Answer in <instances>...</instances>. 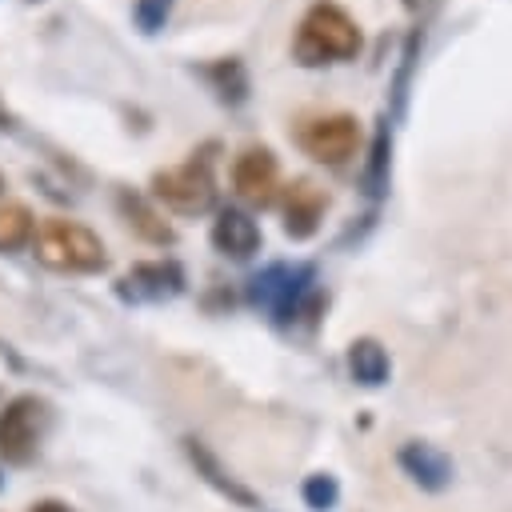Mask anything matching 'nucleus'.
<instances>
[{"label": "nucleus", "instance_id": "14", "mask_svg": "<svg viewBox=\"0 0 512 512\" xmlns=\"http://www.w3.org/2000/svg\"><path fill=\"white\" fill-rule=\"evenodd\" d=\"M348 372L360 388H380L388 384L392 376V360H388V348L376 340V336H356L348 344Z\"/></svg>", "mask_w": 512, "mask_h": 512}, {"label": "nucleus", "instance_id": "7", "mask_svg": "<svg viewBox=\"0 0 512 512\" xmlns=\"http://www.w3.org/2000/svg\"><path fill=\"white\" fill-rule=\"evenodd\" d=\"M232 188H236L240 200H248V204H256V208L272 204L276 192H280V164H276V152L264 148V144L244 148V152L236 156V164H232Z\"/></svg>", "mask_w": 512, "mask_h": 512}, {"label": "nucleus", "instance_id": "16", "mask_svg": "<svg viewBox=\"0 0 512 512\" xmlns=\"http://www.w3.org/2000/svg\"><path fill=\"white\" fill-rule=\"evenodd\" d=\"M204 76H208V84L216 88V96H220L224 104H244V96H248V72H244V64H240L236 56L212 60V64L204 68Z\"/></svg>", "mask_w": 512, "mask_h": 512}, {"label": "nucleus", "instance_id": "1", "mask_svg": "<svg viewBox=\"0 0 512 512\" xmlns=\"http://www.w3.org/2000/svg\"><path fill=\"white\" fill-rule=\"evenodd\" d=\"M360 44H364V32H360L356 16L348 8H340L336 0H316V4H308V12L296 24L292 56L304 68H324V64L356 60Z\"/></svg>", "mask_w": 512, "mask_h": 512}, {"label": "nucleus", "instance_id": "2", "mask_svg": "<svg viewBox=\"0 0 512 512\" xmlns=\"http://www.w3.org/2000/svg\"><path fill=\"white\" fill-rule=\"evenodd\" d=\"M248 300L264 308L280 328H292L300 316L320 312V292H316V268L312 264H268L252 284Z\"/></svg>", "mask_w": 512, "mask_h": 512}, {"label": "nucleus", "instance_id": "22", "mask_svg": "<svg viewBox=\"0 0 512 512\" xmlns=\"http://www.w3.org/2000/svg\"><path fill=\"white\" fill-rule=\"evenodd\" d=\"M28 512H72L68 504H60V500H36Z\"/></svg>", "mask_w": 512, "mask_h": 512}, {"label": "nucleus", "instance_id": "13", "mask_svg": "<svg viewBox=\"0 0 512 512\" xmlns=\"http://www.w3.org/2000/svg\"><path fill=\"white\" fill-rule=\"evenodd\" d=\"M184 452H188V460L196 464V472H200V476H204L220 496H228V500H232V504H240V508H260L256 492H252V488H244L236 476H228V472L220 468V460H216L200 440H192V436H188V440H184Z\"/></svg>", "mask_w": 512, "mask_h": 512}, {"label": "nucleus", "instance_id": "15", "mask_svg": "<svg viewBox=\"0 0 512 512\" xmlns=\"http://www.w3.org/2000/svg\"><path fill=\"white\" fill-rule=\"evenodd\" d=\"M120 212H124V220H128V228L136 232V236H144L148 244H172L176 240V232H172V224L168 220H160V212L144 200V196H136V192H120Z\"/></svg>", "mask_w": 512, "mask_h": 512}, {"label": "nucleus", "instance_id": "11", "mask_svg": "<svg viewBox=\"0 0 512 512\" xmlns=\"http://www.w3.org/2000/svg\"><path fill=\"white\" fill-rule=\"evenodd\" d=\"M212 244H216V252H224L232 260H248L260 252V224L240 208H224L212 220Z\"/></svg>", "mask_w": 512, "mask_h": 512}, {"label": "nucleus", "instance_id": "18", "mask_svg": "<svg viewBox=\"0 0 512 512\" xmlns=\"http://www.w3.org/2000/svg\"><path fill=\"white\" fill-rule=\"evenodd\" d=\"M416 52H420V28L408 36L404 44V56H400V68H396V80H392V112H384L388 120H396L404 112V100H408V80H412V68H416Z\"/></svg>", "mask_w": 512, "mask_h": 512}, {"label": "nucleus", "instance_id": "20", "mask_svg": "<svg viewBox=\"0 0 512 512\" xmlns=\"http://www.w3.org/2000/svg\"><path fill=\"white\" fill-rule=\"evenodd\" d=\"M168 12H172V0H136V8H132L140 32H160Z\"/></svg>", "mask_w": 512, "mask_h": 512}, {"label": "nucleus", "instance_id": "21", "mask_svg": "<svg viewBox=\"0 0 512 512\" xmlns=\"http://www.w3.org/2000/svg\"><path fill=\"white\" fill-rule=\"evenodd\" d=\"M400 4H404V12H408L412 20H420V24L440 8V0H400Z\"/></svg>", "mask_w": 512, "mask_h": 512}, {"label": "nucleus", "instance_id": "12", "mask_svg": "<svg viewBox=\"0 0 512 512\" xmlns=\"http://www.w3.org/2000/svg\"><path fill=\"white\" fill-rule=\"evenodd\" d=\"M388 176H392V120L380 116L376 120V132L368 140V156H364V168H360V188L364 196L380 200L388 192Z\"/></svg>", "mask_w": 512, "mask_h": 512}, {"label": "nucleus", "instance_id": "4", "mask_svg": "<svg viewBox=\"0 0 512 512\" xmlns=\"http://www.w3.org/2000/svg\"><path fill=\"white\" fill-rule=\"evenodd\" d=\"M212 152L216 144H204L200 152H192L184 164L160 168L152 176V192L156 200H164L172 212L180 216H200L216 204V176H212Z\"/></svg>", "mask_w": 512, "mask_h": 512}, {"label": "nucleus", "instance_id": "19", "mask_svg": "<svg viewBox=\"0 0 512 512\" xmlns=\"http://www.w3.org/2000/svg\"><path fill=\"white\" fill-rule=\"evenodd\" d=\"M300 496H304V504H308V508L328 512V508H336V500H340V484H336V476H332V472H312V476L304 480Z\"/></svg>", "mask_w": 512, "mask_h": 512}, {"label": "nucleus", "instance_id": "10", "mask_svg": "<svg viewBox=\"0 0 512 512\" xmlns=\"http://www.w3.org/2000/svg\"><path fill=\"white\" fill-rule=\"evenodd\" d=\"M396 460H400V468H404L420 488H428V492H444V488L452 484V460H448L436 444H428V440H408Z\"/></svg>", "mask_w": 512, "mask_h": 512}, {"label": "nucleus", "instance_id": "6", "mask_svg": "<svg viewBox=\"0 0 512 512\" xmlns=\"http://www.w3.org/2000/svg\"><path fill=\"white\" fill-rule=\"evenodd\" d=\"M48 428V404L40 396H16L0 412V456L8 464H28Z\"/></svg>", "mask_w": 512, "mask_h": 512}, {"label": "nucleus", "instance_id": "8", "mask_svg": "<svg viewBox=\"0 0 512 512\" xmlns=\"http://www.w3.org/2000/svg\"><path fill=\"white\" fill-rule=\"evenodd\" d=\"M116 292L132 304H156V300H172L176 292H184V268L176 260H144L132 264V272L116 284Z\"/></svg>", "mask_w": 512, "mask_h": 512}, {"label": "nucleus", "instance_id": "17", "mask_svg": "<svg viewBox=\"0 0 512 512\" xmlns=\"http://www.w3.org/2000/svg\"><path fill=\"white\" fill-rule=\"evenodd\" d=\"M32 236V212L24 204H0V252L20 248Z\"/></svg>", "mask_w": 512, "mask_h": 512}, {"label": "nucleus", "instance_id": "9", "mask_svg": "<svg viewBox=\"0 0 512 512\" xmlns=\"http://www.w3.org/2000/svg\"><path fill=\"white\" fill-rule=\"evenodd\" d=\"M328 212V192L312 180H292L284 188V236L288 240H308L320 232Z\"/></svg>", "mask_w": 512, "mask_h": 512}, {"label": "nucleus", "instance_id": "3", "mask_svg": "<svg viewBox=\"0 0 512 512\" xmlns=\"http://www.w3.org/2000/svg\"><path fill=\"white\" fill-rule=\"evenodd\" d=\"M32 248H36V260L56 268V272H100L108 264L100 236L76 220H64V216L40 220Z\"/></svg>", "mask_w": 512, "mask_h": 512}, {"label": "nucleus", "instance_id": "5", "mask_svg": "<svg viewBox=\"0 0 512 512\" xmlns=\"http://www.w3.org/2000/svg\"><path fill=\"white\" fill-rule=\"evenodd\" d=\"M296 144L304 156L328 168H344L360 152V120L352 112H320L296 124Z\"/></svg>", "mask_w": 512, "mask_h": 512}]
</instances>
